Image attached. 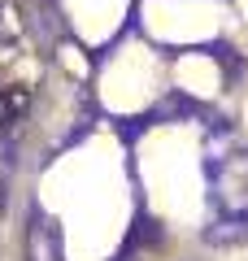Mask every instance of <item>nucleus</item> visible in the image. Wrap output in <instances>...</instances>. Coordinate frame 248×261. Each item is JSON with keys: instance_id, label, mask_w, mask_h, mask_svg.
Listing matches in <instances>:
<instances>
[{"instance_id": "nucleus-1", "label": "nucleus", "mask_w": 248, "mask_h": 261, "mask_svg": "<svg viewBox=\"0 0 248 261\" xmlns=\"http://www.w3.org/2000/svg\"><path fill=\"white\" fill-rule=\"evenodd\" d=\"M31 261H61V231H57V222L35 218V231H31Z\"/></svg>"}]
</instances>
